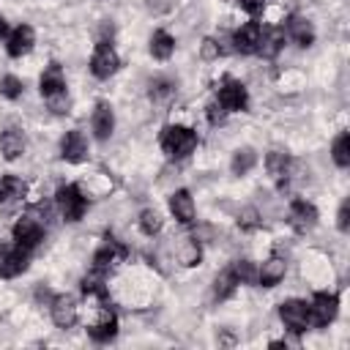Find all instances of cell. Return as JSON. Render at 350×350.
<instances>
[{"instance_id":"cell-1","label":"cell","mask_w":350,"mask_h":350,"mask_svg":"<svg viewBox=\"0 0 350 350\" xmlns=\"http://www.w3.org/2000/svg\"><path fill=\"white\" fill-rule=\"evenodd\" d=\"M197 142H200L197 131L189 129V126H180V123H167V126L161 129V134H159V148H161V153H164L167 159H172V161H180V159H186L189 153H194Z\"/></svg>"},{"instance_id":"cell-2","label":"cell","mask_w":350,"mask_h":350,"mask_svg":"<svg viewBox=\"0 0 350 350\" xmlns=\"http://www.w3.org/2000/svg\"><path fill=\"white\" fill-rule=\"evenodd\" d=\"M55 205H57V211H60V216H63L66 221H79V219L85 216V211H88V200H85V194L79 191L77 183H63V186H57V191H55Z\"/></svg>"},{"instance_id":"cell-3","label":"cell","mask_w":350,"mask_h":350,"mask_svg":"<svg viewBox=\"0 0 350 350\" xmlns=\"http://www.w3.org/2000/svg\"><path fill=\"white\" fill-rule=\"evenodd\" d=\"M118 68H120V57H118L112 41L98 38V44H96V49H93V55H90V74H93L96 79H109Z\"/></svg>"},{"instance_id":"cell-4","label":"cell","mask_w":350,"mask_h":350,"mask_svg":"<svg viewBox=\"0 0 350 350\" xmlns=\"http://www.w3.org/2000/svg\"><path fill=\"white\" fill-rule=\"evenodd\" d=\"M216 101L227 109V112H243L249 107V90L241 79H232V77H224L216 88Z\"/></svg>"},{"instance_id":"cell-5","label":"cell","mask_w":350,"mask_h":350,"mask_svg":"<svg viewBox=\"0 0 350 350\" xmlns=\"http://www.w3.org/2000/svg\"><path fill=\"white\" fill-rule=\"evenodd\" d=\"M11 238H14L16 246H22V249H27V252L33 254V252L44 243V224H41L36 216H22V219L14 221Z\"/></svg>"},{"instance_id":"cell-6","label":"cell","mask_w":350,"mask_h":350,"mask_svg":"<svg viewBox=\"0 0 350 350\" xmlns=\"http://www.w3.org/2000/svg\"><path fill=\"white\" fill-rule=\"evenodd\" d=\"M336 312H339V295L336 293H314V298L309 304V325L325 328L328 323H334Z\"/></svg>"},{"instance_id":"cell-7","label":"cell","mask_w":350,"mask_h":350,"mask_svg":"<svg viewBox=\"0 0 350 350\" xmlns=\"http://www.w3.org/2000/svg\"><path fill=\"white\" fill-rule=\"evenodd\" d=\"M30 265V252L16 246V243H0V276L3 279H14L19 273H25Z\"/></svg>"},{"instance_id":"cell-8","label":"cell","mask_w":350,"mask_h":350,"mask_svg":"<svg viewBox=\"0 0 350 350\" xmlns=\"http://www.w3.org/2000/svg\"><path fill=\"white\" fill-rule=\"evenodd\" d=\"M293 164H295V161H293V156H290L287 150H282V148L268 150V156H265V170H268V175L273 178V183H276L279 191H284V189L290 186Z\"/></svg>"},{"instance_id":"cell-9","label":"cell","mask_w":350,"mask_h":350,"mask_svg":"<svg viewBox=\"0 0 350 350\" xmlns=\"http://www.w3.org/2000/svg\"><path fill=\"white\" fill-rule=\"evenodd\" d=\"M317 219H320V213H317V208H314L309 200H301V197H295V200L290 202V211H287V221H290V227H293L298 235H306V232H312V230L317 227Z\"/></svg>"},{"instance_id":"cell-10","label":"cell","mask_w":350,"mask_h":350,"mask_svg":"<svg viewBox=\"0 0 350 350\" xmlns=\"http://www.w3.org/2000/svg\"><path fill=\"white\" fill-rule=\"evenodd\" d=\"M279 317L293 334H304L309 328V304L301 298H287L279 304Z\"/></svg>"},{"instance_id":"cell-11","label":"cell","mask_w":350,"mask_h":350,"mask_svg":"<svg viewBox=\"0 0 350 350\" xmlns=\"http://www.w3.org/2000/svg\"><path fill=\"white\" fill-rule=\"evenodd\" d=\"M126 254H129V249L118 241V238H112V235H107L104 241H101V246L93 252V268H98V271H112L120 260H126Z\"/></svg>"},{"instance_id":"cell-12","label":"cell","mask_w":350,"mask_h":350,"mask_svg":"<svg viewBox=\"0 0 350 350\" xmlns=\"http://www.w3.org/2000/svg\"><path fill=\"white\" fill-rule=\"evenodd\" d=\"M260 33H262V25H260L257 19L243 22V25H241V27L232 33V38H230L232 52H241V55H257V46H260Z\"/></svg>"},{"instance_id":"cell-13","label":"cell","mask_w":350,"mask_h":350,"mask_svg":"<svg viewBox=\"0 0 350 350\" xmlns=\"http://www.w3.org/2000/svg\"><path fill=\"white\" fill-rule=\"evenodd\" d=\"M60 159L68 164H82L88 159V139L79 129H71L60 139Z\"/></svg>"},{"instance_id":"cell-14","label":"cell","mask_w":350,"mask_h":350,"mask_svg":"<svg viewBox=\"0 0 350 350\" xmlns=\"http://www.w3.org/2000/svg\"><path fill=\"white\" fill-rule=\"evenodd\" d=\"M49 314H52V323L57 328H71L77 323V301H74V295H68V293L52 295Z\"/></svg>"},{"instance_id":"cell-15","label":"cell","mask_w":350,"mask_h":350,"mask_svg":"<svg viewBox=\"0 0 350 350\" xmlns=\"http://www.w3.org/2000/svg\"><path fill=\"white\" fill-rule=\"evenodd\" d=\"M284 36L293 41V44H298V46H312L314 44V27H312V22L306 19V16H301V14H290L287 19H284Z\"/></svg>"},{"instance_id":"cell-16","label":"cell","mask_w":350,"mask_h":350,"mask_svg":"<svg viewBox=\"0 0 350 350\" xmlns=\"http://www.w3.org/2000/svg\"><path fill=\"white\" fill-rule=\"evenodd\" d=\"M38 90H41L44 101L68 93V90H66V77H63V66H60V63L52 60V63L44 68V74H41V79H38Z\"/></svg>"},{"instance_id":"cell-17","label":"cell","mask_w":350,"mask_h":350,"mask_svg":"<svg viewBox=\"0 0 350 350\" xmlns=\"http://www.w3.org/2000/svg\"><path fill=\"white\" fill-rule=\"evenodd\" d=\"M88 336L93 342H109V339H115L118 336V314L109 306H104L98 312V317L88 325Z\"/></svg>"},{"instance_id":"cell-18","label":"cell","mask_w":350,"mask_h":350,"mask_svg":"<svg viewBox=\"0 0 350 350\" xmlns=\"http://www.w3.org/2000/svg\"><path fill=\"white\" fill-rule=\"evenodd\" d=\"M90 126H93V137L98 142H107L112 137V129H115V112H112V104L109 101H98L96 109H93V118H90Z\"/></svg>"},{"instance_id":"cell-19","label":"cell","mask_w":350,"mask_h":350,"mask_svg":"<svg viewBox=\"0 0 350 350\" xmlns=\"http://www.w3.org/2000/svg\"><path fill=\"white\" fill-rule=\"evenodd\" d=\"M33 44H36V30H33L30 25H19V27H14V30L8 33V38H5V52H8L11 57H22V55H27V52L33 49Z\"/></svg>"},{"instance_id":"cell-20","label":"cell","mask_w":350,"mask_h":350,"mask_svg":"<svg viewBox=\"0 0 350 350\" xmlns=\"http://www.w3.org/2000/svg\"><path fill=\"white\" fill-rule=\"evenodd\" d=\"M284 273H287V260L273 252V254L262 262V268H257V284H262V287H276V284L284 279Z\"/></svg>"},{"instance_id":"cell-21","label":"cell","mask_w":350,"mask_h":350,"mask_svg":"<svg viewBox=\"0 0 350 350\" xmlns=\"http://www.w3.org/2000/svg\"><path fill=\"white\" fill-rule=\"evenodd\" d=\"M170 211H172V216H175L180 224H186V227L194 224L197 211H194V200H191L189 189H178V191L170 194Z\"/></svg>"},{"instance_id":"cell-22","label":"cell","mask_w":350,"mask_h":350,"mask_svg":"<svg viewBox=\"0 0 350 350\" xmlns=\"http://www.w3.org/2000/svg\"><path fill=\"white\" fill-rule=\"evenodd\" d=\"M25 134H22V129H16V126H8V129H3L0 131V153H3V159L5 161H14V159H19L22 153H25Z\"/></svg>"},{"instance_id":"cell-23","label":"cell","mask_w":350,"mask_h":350,"mask_svg":"<svg viewBox=\"0 0 350 350\" xmlns=\"http://www.w3.org/2000/svg\"><path fill=\"white\" fill-rule=\"evenodd\" d=\"M25 194H27V183L22 178H16V175H3L0 178V205L11 208V205L22 202Z\"/></svg>"},{"instance_id":"cell-24","label":"cell","mask_w":350,"mask_h":350,"mask_svg":"<svg viewBox=\"0 0 350 350\" xmlns=\"http://www.w3.org/2000/svg\"><path fill=\"white\" fill-rule=\"evenodd\" d=\"M284 30L282 27H262V33H260V46H257V55H262V57H268V60H273L279 52H282V46H284Z\"/></svg>"},{"instance_id":"cell-25","label":"cell","mask_w":350,"mask_h":350,"mask_svg":"<svg viewBox=\"0 0 350 350\" xmlns=\"http://www.w3.org/2000/svg\"><path fill=\"white\" fill-rule=\"evenodd\" d=\"M172 52H175V38H172L167 30H156V33L150 36V55H153L156 60H170Z\"/></svg>"},{"instance_id":"cell-26","label":"cell","mask_w":350,"mask_h":350,"mask_svg":"<svg viewBox=\"0 0 350 350\" xmlns=\"http://www.w3.org/2000/svg\"><path fill=\"white\" fill-rule=\"evenodd\" d=\"M148 96H150V101H156V104H167V101L175 96V82L167 79V77H156V79H150V85H148Z\"/></svg>"},{"instance_id":"cell-27","label":"cell","mask_w":350,"mask_h":350,"mask_svg":"<svg viewBox=\"0 0 350 350\" xmlns=\"http://www.w3.org/2000/svg\"><path fill=\"white\" fill-rule=\"evenodd\" d=\"M104 276H107V273L98 271V268H93L90 273H85V276H82V293L107 301V284H104Z\"/></svg>"},{"instance_id":"cell-28","label":"cell","mask_w":350,"mask_h":350,"mask_svg":"<svg viewBox=\"0 0 350 350\" xmlns=\"http://www.w3.org/2000/svg\"><path fill=\"white\" fill-rule=\"evenodd\" d=\"M235 290H238V279L232 276L230 268H224V271L213 279V298H216V301H227V298H232Z\"/></svg>"},{"instance_id":"cell-29","label":"cell","mask_w":350,"mask_h":350,"mask_svg":"<svg viewBox=\"0 0 350 350\" xmlns=\"http://www.w3.org/2000/svg\"><path fill=\"white\" fill-rule=\"evenodd\" d=\"M331 156H334V164L336 167H350V134L347 131H339L334 145H331Z\"/></svg>"},{"instance_id":"cell-30","label":"cell","mask_w":350,"mask_h":350,"mask_svg":"<svg viewBox=\"0 0 350 350\" xmlns=\"http://www.w3.org/2000/svg\"><path fill=\"white\" fill-rule=\"evenodd\" d=\"M254 164H257V153H254L252 148H238V150L232 153L230 170H232V175H246Z\"/></svg>"},{"instance_id":"cell-31","label":"cell","mask_w":350,"mask_h":350,"mask_svg":"<svg viewBox=\"0 0 350 350\" xmlns=\"http://www.w3.org/2000/svg\"><path fill=\"white\" fill-rule=\"evenodd\" d=\"M178 257H180V262H183L186 268L200 265V260H202L200 241H197V238H183V241H180V249H178Z\"/></svg>"},{"instance_id":"cell-32","label":"cell","mask_w":350,"mask_h":350,"mask_svg":"<svg viewBox=\"0 0 350 350\" xmlns=\"http://www.w3.org/2000/svg\"><path fill=\"white\" fill-rule=\"evenodd\" d=\"M230 271H232V276L238 279V284H254V282H257V268H254L252 260H235V262L230 265Z\"/></svg>"},{"instance_id":"cell-33","label":"cell","mask_w":350,"mask_h":350,"mask_svg":"<svg viewBox=\"0 0 350 350\" xmlns=\"http://www.w3.org/2000/svg\"><path fill=\"white\" fill-rule=\"evenodd\" d=\"M161 227H164V219H161L159 211L145 208V211L139 213V230H142L145 235H156V232H161Z\"/></svg>"},{"instance_id":"cell-34","label":"cell","mask_w":350,"mask_h":350,"mask_svg":"<svg viewBox=\"0 0 350 350\" xmlns=\"http://www.w3.org/2000/svg\"><path fill=\"white\" fill-rule=\"evenodd\" d=\"M22 90H25V85H22V79H19V77L5 74V77L0 79V96H5L8 101H16V98L22 96Z\"/></svg>"},{"instance_id":"cell-35","label":"cell","mask_w":350,"mask_h":350,"mask_svg":"<svg viewBox=\"0 0 350 350\" xmlns=\"http://www.w3.org/2000/svg\"><path fill=\"white\" fill-rule=\"evenodd\" d=\"M202 57L205 60H216V57H221V55H227L230 52V46H224V41L221 38H213V36H208L205 41H202Z\"/></svg>"},{"instance_id":"cell-36","label":"cell","mask_w":350,"mask_h":350,"mask_svg":"<svg viewBox=\"0 0 350 350\" xmlns=\"http://www.w3.org/2000/svg\"><path fill=\"white\" fill-rule=\"evenodd\" d=\"M262 224V219H260V213L254 211V208H243L241 213H238V227L243 230V232H252V230H257Z\"/></svg>"},{"instance_id":"cell-37","label":"cell","mask_w":350,"mask_h":350,"mask_svg":"<svg viewBox=\"0 0 350 350\" xmlns=\"http://www.w3.org/2000/svg\"><path fill=\"white\" fill-rule=\"evenodd\" d=\"M227 115H230V112H227V109H224V107H221L216 98H213V101L205 107V118H208V123H211V126H221V123L227 120Z\"/></svg>"},{"instance_id":"cell-38","label":"cell","mask_w":350,"mask_h":350,"mask_svg":"<svg viewBox=\"0 0 350 350\" xmlns=\"http://www.w3.org/2000/svg\"><path fill=\"white\" fill-rule=\"evenodd\" d=\"M46 107L55 112V115H66L68 109H71V98H68V93H63V96H55V98H46Z\"/></svg>"},{"instance_id":"cell-39","label":"cell","mask_w":350,"mask_h":350,"mask_svg":"<svg viewBox=\"0 0 350 350\" xmlns=\"http://www.w3.org/2000/svg\"><path fill=\"white\" fill-rule=\"evenodd\" d=\"M235 3H238L249 16H260V14L265 11V3H268V0H235Z\"/></svg>"},{"instance_id":"cell-40","label":"cell","mask_w":350,"mask_h":350,"mask_svg":"<svg viewBox=\"0 0 350 350\" xmlns=\"http://www.w3.org/2000/svg\"><path fill=\"white\" fill-rule=\"evenodd\" d=\"M336 227H339L342 232H347V230H350V200H345V202L339 205V213H336Z\"/></svg>"},{"instance_id":"cell-41","label":"cell","mask_w":350,"mask_h":350,"mask_svg":"<svg viewBox=\"0 0 350 350\" xmlns=\"http://www.w3.org/2000/svg\"><path fill=\"white\" fill-rule=\"evenodd\" d=\"M145 8L153 14V16H161L172 8V0H145Z\"/></svg>"},{"instance_id":"cell-42","label":"cell","mask_w":350,"mask_h":350,"mask_svg":"<svg viewBox=\"0 0 350 350\" xmlns=\"http://www.w3.org/2000/svg\"><path fill=\"white\" fill-rule=\"evenodd\" d=\"M0 38H8V25H5L3 16H0Z\"/></svg>"},{"instance_id":"cell-43","label":"cell","mask_w":350,"mask_h":350,"mask_svg":"<svg viewBox=\"0 0 350 350\" xmlns=\"http://www.w3.org/2000/svg\"><path fill=\"white\" fill-rule=\"evenodd\" d=\"M268 347H273V350H276V347H287V342H284V339H273V342H268Z\"/></svg>"}]
</instances>
